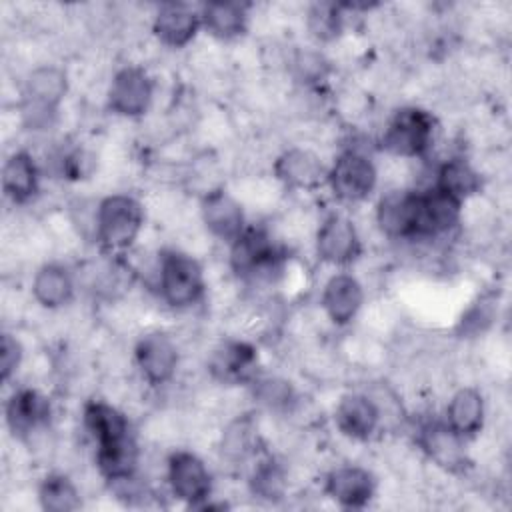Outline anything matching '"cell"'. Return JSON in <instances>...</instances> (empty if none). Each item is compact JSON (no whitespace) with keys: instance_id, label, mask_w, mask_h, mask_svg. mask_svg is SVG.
Listing matches in <instances>:
<instances>
[{"instance_id":"cell-1","label":"cell","mask_w":512,"mask_h":512,"mask_svg":"<svg viewBox=\"0 0 512 512\" xmlns=\"http://www.w3.org/2000/svg\"><path fill=\"white\" fill-rule=\"evenodd\" d=\"M144 226V208L130 194H110L96 206V242L108 252L128 250Z\"/></svg>"},{"instance_id":"cell-2","label":"cell","mask_w":512,"mask_h":512,"mask_svg":"<svg viewBox=\"0 0 512 512\" xmlns=\"http://www.w3.org/2000/svg\"><path fill=\"white\" fill-rule=\"evenodd\" d=\"M434 134L436 120L430 112L418 106H404L390 116L380 146L394 156L420 158L430 150Z\"/></svg>"},{"instance_id":"cell-3","label":"cell","mask_w":512,"mask_h":512,"mask_svg":"<svg viewBox=\"0 0 512 512\" xmlns=\"http://www.w3.org/2000/svg\"><path fill=\"white\" fill-rule=\"evenodd\" d=\"M68 92V76L62 68L44 64L34 68L24 82L20 116L34 126L56 122L58 106Z\"/></svg>"},{"instance_id":"cell-4","label":"cell","mask_w":512,"mask_h":512,"mask_svg":"<svg viewBox=\"0 0 512 512\" xmlns=\"http://www.w3.org/2000/svg\"><path fill=\"white\" fill-rule=\"evenodd\" d=\"M204 286L202 266L192 256L178 250H168L160 256L158 288L168 306L182 310L198 304Z\"/></svg>"},{"instance_id":"cell-5","label":"cell","mask_w":512,"mask_h":512,"mask_svg":"<svg viewBox=\"0 0 512 512\" xmlns=\"http://www.w3.org/2000/svg\"><path fill=\"white\" fill-rule=\"evenodd\" d=\"M376 166L360 150H344L334 164L328 168L326 184L330 186L334 198L342 202H362L376 188Z\"/></svg>"},{"instance_id":"cell-6","label":"cell","mask_w":512,"mask_h":512,"mask_svg":"<svg viewBox=\"0 0 512 512\" xmlns=\"http://www.w3.org/2000/svg\"><path fill=\"white\" fill-rule=\"evenodd\" d=\"M280 262V248L262 228H246L230 244V266L242 278H270Z\"/></svg>"},{"instance_id":"cell-7","label":"cell","mask_w":512,"mask_h":512,"mask_svg":"<svg viewBox=\"0 0 512 512\" xmlns=\"http://www.w3.org/2000/svg\"><path fill=\"white\" fill-rule=\"evenodd\" d=\"M166 482L176 500L200 508L212 494V474L194 452H174L166 464Z\"/></svg>"},{"instance_id":"cell-8","label":"cell","mask_w":512,"mask_h":512,"mask_svg":"<svg viewBox=\"0 0 512 512\" xmlns=\"http://www.w3.org/2000/svg\"><path fill=\"white\" fill-rule=\"evenodd\" d=\"M154 82L144 68H120L108 88V108L124 118H138L146 114L152 104Z\"/></svg>"},{"instance_id":"cell-9","label":"cell","mask_w":512,"mask_h":512,"mask_svg":"<svg viewBox=\"0 0 512 512\" xmlns=\"http://www.w3.org/2000/svg\"><path fill=\"white\" fill-rule=\"evenodd\" d=\"M362 252L360 234L354 222L338 212L328 214L316 232V254L332 266H348Z\"/></svg>"},{"instance_id":"cell-10","label":"cell","mask_w":512,"mask_h":512,"mask_svg":"<svg viewBox=\"0 0 512 512\" xmlns=\"http://www.w3.org/2000/svg\"><path fill=\"white\" fill-rule=\"evenodd\" d=\"M134 360L146 382L152 386L168 384L178 368V348L174 340L160 332H146L134 346Z\"/></svg>"},{"instance_id":"cell-11","label":"cell","mask_w":512,"mask_h":512,"mask_svg":"<svg viewBox=\"0 0 512 512\" xmlns=\"http://www.w3.org/2000/svg\"><path fill=\"white\" fill-rule=\"evenodd\" d=\"M460 214L462 202L436 186L418 190L414 238H438L448 234L460 222Z\"/></svg>"},{"instance_id":"cell-12","label":"cell","mask_w":512,"mask_h":512,"mask_svg":"<svg viewBox=\"0 0 512 512\" xmlns=\"http://www.w3.org/2000/svg\"><path fill=\"white\" fill-rule=\"evenodd\" d=\"M208 372L226 386L250 384L258 376V352L242 340H226L218 344L208 358Z\"/></svg>"},{"instance_id":"cell-13","label":"cell","mask_w":512,"mask_h":512,"mask_svg":"<svg viewBox=\"0 0 512 512\" xmlns=\"http://www.w3.org/2000/svg\"><path fill=\"white\" fill-rule=\"evenodd\" d=\"M200 216L206 230L228 244H232L246 230L242 206L224 188L208 190L202 196Z\"/></svg>"},{"instance_id":"cell-14","label":"cell","mask_w":512,"mask_h":512,"mask_svg":"<svg viewBox=\"0 0 512 512\" xmlns=\"http://www.w3.org/2000/svg\"><path fill=\"white\" fill-rule=\"evenodd\" d=\"M200 28V8L196 10L192 4L186 2H164L158 6L152 18L154 36L170 48L186 46L194 40Z\"/></svg>"},{"instance_id":"cell-15","label":"cell","mask_w":512,"mask_h":512,"mask_svg":"<svg viewBox=\"0 0 512 512\" xmlns=\"http://www.w3.org/2000/svg\"><path fill=\"white\" fill-rule=\"evenodd\" d=\"M276 178L292 190H314L326 184L328 168L308 148H288L274 162Z\"/></svg>"},{"instance_id":"cell-16","label":"cell","mask_w":512,"mask_h":512,"mask_svg":"<svg viewBox=\"0 0 512 512\" xmlns=\"http://www.w3.org/2000/svg\"><path fill=\"white\" fill-rule=\"evenodd\" d=\"M324 490L342 508H364L374 496L376 482L366 468L344 464L328 472Z\"/></svg>"},{"instance_id":"cell-17","label":"cell","mask_w":512,"mask_h":512,"mask_svg":"<svg viewBox=\"0 0 512 512\" xmlns=\"http://www.w3.org/2000/svg\"><path fill=\"white\" fill-rule=\"evenodd\" d=\"M322 308L328 320L336 326L350 324L362 308L364 290L356 276L338 272L330 276L322 288Z\"/></svg>"},{"instance_id":"cell-18","label":"cell","mask_w":512,"mask_h":512,"mask_svg":"<svg viewBox=\"0 0 512 512\" xmlns=\"http://www.w3.org/2000/svg\"><path fill=\"white\" fill-rule=\"evenodd\" d=\"M464 442L446 422H426L418 430L420 448L434 464L448 472H458L466 466Z\"/></svg>"},{"instance_id":"cell-19","label":"cell","mask_w":512,"mask_h":512,"mask_svg":"<svg viewBox=\"0 0 512 512\" xmlns=\"http://www.w3.org/2000/svg\"><path fill=\"white\" fill-rule=\"evenodd\" d=\"M418 190H392L376 204V224L388 238H414Z\"/></svg>"},{"instance_id":"cell-20","label":"cell","mask_w":512,"mask_h":512,"mask_svg":"<svg viewBox=\"0 0 512 512\" xmlns=\"http://www.w3.org/2000/svg\"><path fill=\"white\" fill-rule=\"evenodd\" d=\"M334 422L346 438L368 440L380 424V408L366 394H346L334 410Z\"/></svg>"},{"instance_id":"cell-21","label":"cell","mask_w":512,"mask_h":512,"mask_svg":"<svg viewBox=\"0 0 512 512\" xmlns=\"http://www.w3.org/2000/svg\"><path fill=\"white\" fill-rule=\"evenodd\" d=\"M50 402L38 390L20 388L6 404V424L14 438H28L32 432L48 424Z\"/></svg>"},{"instance_id":"cell-22","label":"cell","mask_w":512,"mask_h":512,"mask_svg":"<svg viewBox=\"0 0 512 512\" xmlns=\"http://www.w3.org/2000/svg\"><path fill=\"white\" fill-rule=\"evenodd\" d=\"M2 188L14 204H26L38 194L40 170L30 152L18 150L6 158L2 168Z\"/></svg>"},{"instance_id":"cell-23","label":"cell","mask_w":512,"mask_h":512,"mask_svg":"<svg viewBox=\"0 0 512 512\" xmlns=\"http://www.w3.org/2000/svg\"><path fill=\"white\" fill-rule=\"evenodd\" d=\"M486 418V406L484 396L476 388H460L452 394L448 406H446V424L464 440L476 436Z\"/></svg>"},{"instance_id":"cell-24","label":"cell","mask_w":512,"mask_h":512,"mask_svg":"<svg viewBox=\"0 0 512 512\" xmlns=\"http://www.w3.org/2000/svg\"><path fill=\"white\" fill-rule=\"evenodd\" d=\"M246 2H208L200 6L202 28L218 40H234L246 32L248 26Z\"/></svg>"},{"instance_id":"cell-25","label":"cell","mask_w":512,"mask_h":512,"mask_svg":"<svg viewBox=\"0 0 512 512\" xmlns=\"http://www.w3.org/2000/svg\"><path fill=\"white\" fill-rule=\"evenodd\" d=\"M82 418H84V428L88 430V434L92 436L96 446L112 444V442L132 436L128 418L108 402L90 400L84 406Z\"/></svg>"},{"instance_id":"cell-26","label":"cell","mask_w":512,"mask_h":512,"mask_svg":"<svg viewBox=\"0 0 512 512\" xmlns=\"http://www.w3.org/2000/svg\"><path fill=\"white\" fill-rule=\"evenodd\" d=\"M32 296L44 308H62L74 296L72 274L60 264H44L32 278Z\"/></svg>"},{"instance_id":"cell-27","label":"cell","mask_w":512,"mask_h":512,"mask_svg":"<svg viewBox=\"0 0 512 512\" xmlns=\"http://www.w3.org/2000/svg\"><path fill=\"white\" fill-rule=\"evenodd\" d=\"M432 186L464 204L468 198L480 192L482 180L470 162L464 158H450L438 166Z\"/></svg>"},{"instance_id":"cell-28","label":"cell","mask_w":512,"mask_h":512,"mask_svg":"<svg viewBox=\"0 0 512 512\" xmlns=\"http://www.w3.org/2000/svg\"><path fill=\"white\" fill-rule=\"evenodd\" d=\"M96 464H98L100 474L108 482L136 474L138 446L134 442V436L122 438L112 444L96 446Z\"/></svg>"},{"instance_id":"cell-29","label":"cell","mask_w":512,"mask_h":512,"mask_svg":"<svg viewBox=\"0 0 512 512\" xmlns=\"http://www.w3.org/2000/svg\"><path fill=\"white\" fill-rule=\"evenodd\" d=\"M38 502L46 512H72L80 506V494L68 476L54 472L40 482Z\"/></svg>"},{"instance_id":"cell-30","label":"cell","mask_w":512,"mask_h":512,"mask_svg":"<svg viewBox=\"0 0 512 512\" xmlns=\"http://www.w3.org/2000/svg\"><path fill=\"white\" fill-rule=\"evenodd\" d=\"M254 400L268 410H288L296 402L294 386L280 376H256L250 382Z\"/></svg>"},{"instance_id":"cell-31","label":"cell","mask_w":512,"mask_h":512,"mask_svg":"<svg viewBox=\"0 0 512 512\" xmlns=\"http://www.w3.org/2000/svg\"><path fill=\"white\" fill-rule=\"evenodd\" d=\"M248 486L254 496L268 502H276L284 496L286 490L284 470L272 458H260L252 468Z\"/></svg>"},{"instance_id":"cell-32","label":"cell","mask_w":512,"mask_h":512,"mask_svg":"<svg viewBox=\"0 0 512 512\" xmlns=\"http://www.w3.org/2000/svg\"><path fill=\"white\" fill-rule=\"evenodd\" d=\"M342 4L314 2L306 14V28L318 42H330L340 36L344 14Z\"/></svg>"},{"instance_id":"cell-33","label":"cell","mask_w":512,"mask_h":512,"mask_svg":"<svg viewBox=\"0 0 512 512\" xmlns=\"http://www.w3.org/2000/svg\"><path fill=\"white\" fill-rule=\"evenodd\" d=\"M254 442L256 438L250 420H238L224 432L222 450L228 458L242 460L254 452Z\"/></svg>"},{"instance_id":"cell-34","label":"cell","mask_w":512,"mask_h":512,"mask_svg":"<svg viewBox=\"0 0 512 512\" xmlns=\"http://www.w3.org/2000/svg\"><path fill=\"white\" fill-rule=\"evenodd\" d=\"M294 74L304 84H318L328 74V62L316 50H300L294 56Z\"/></svg>"},{"instance_id":"cell-35","label":"cell","mask_w":512,"mask_h":512,"mask_svg":"<svg viewBox=\"0 0 512 512\" xmlns=\"http://www.w3.org/2000/svg\"><path fill=\"white\" fill-rule=\"evenodd\" d=\"M22 356H24V350L20 340L4 332L0 338V380L2 382H8L16 374L22 362Z\"/></svg>"}]
</instances>
